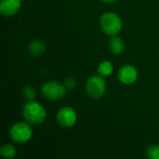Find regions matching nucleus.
Listing matches in <instances>:
<instances>
[{"mask_svg":"<svg viewBox=\"0 0 159 159\" xmlns=\"http://www.w3.org/2000/svg\"><path fill=\"white\" fill-rule=\"evenodd\" d=\"M22 115L25 120L32 125L42 124L47 117L45 108L40 103L34 101H28V102L24 104Z\"/></svg>","mask_w":159,"mask_h":159,"instance_id":"nucleus-1","label":"nucleus"},{"mask_svg":"<svg viewBox=\"0 0 159 159\" xmlns=\"http://www.w3.org/2000/svg\"><path fill=\"white\" fill-rule=\"evenodd\" d=\"M100 24L103 33L111 36H115L119 34L123 27L120 17L113 12H106L102 14L100 18Z\"/></svg>","mask_w":159,"mask_h":159,"instance_id":"nucleus-2","label":"nucleus"},{"mask_svg":"<svg viewBox=\"0 0 159 159\" xmlns=\"http://www.w3.org/2000/svg\"><path fill=\"white\" fill-rule=\"evenodd\" d=\"M33 135L31 127L25 122L15 123L9 129L10 139L17 143H24L28 142Z\"/></svg>","mask_w":159,"mask_h":159,"instance_id":"nucleus-3","label":"nucleus"},{"mask_svg":"<svg viewBox=\"0 0 159 159\" xmlns=\"http://www.w3.org/2000/svg\"><path fill=\"white\" fill-rule=\"evenodd\" d=\"M86 90L92 99L99 100L106 91V82L102 75H92L86 83Z\"/></svg>","mask_w":159,"mask_h":159,"instance_id":"nucleus-4","label":"nucleus"},{"mask_svg":"<svg viewBox=\"0 0 159 159\" xmlns=\"http://www.w3.org/2000/svg\"><path fill=\"white\" fill-rule=\"evenodd\" d=\"M41 92L45 98L50 101H57L61 99L66 92L64 85L60 84L56 81H48L42 86Z\"/></svg>","mask_w":159,"mask_h":159,"instance_id":"nucleus-5","label":"nucleus"},{"mask_svg":"<svg viewBox=\"0 0 159 159\" xmlns=\"http://www.w3.org/2000/svg\"><path fill=\"white\" fill-rule=\"evenodd\" d=\"M77 119L75 111L70 106H64L58 111L57 121L63 128L73 127Z\"/></svg>","mask_w":159,"mask_h":159,"instance_id":"nucleus-6","label":"nucleus"},{"mask_svg":"<svg viewBox=\"0 0 159 159\" xmlns=\"http://www.w3.org/2000/svg\"><path fill=\"white\" fill-rule=\"evenodd\" d=\"M138 78V72L137 69L133 65H124L120 68L118 72V79L121 83L125 85H131L133 84Z\"/></svg>","mask_w":159,"mask_h":159,"instance_id":"nucleus-7","label":"nucleus"},{"mask_svg":"<svg viewBox=\"0 0 159 159\" xmlns=\"http://www.w3.org/2000/svg\"><path fill=\"white\" fill-rule=\"evenodd\" d=\"M22 0H1L0 12L5 17L15 15L21 7Z\"/></svg>","mask_w":159,"mask_h":159,"instance_id":"nucleus-8","label":"nucleus"},{"mask_svg":"<svg viewBox=\"0 0 159 159\" xmlns=\"http://www.w3.org/2000/svg\"><path fill=\"white\" fill-rule=\"evenodd\" d=\"M46 50V44L42 40H34L28 46V51L32 56H40Z\"/></svg>","mask_w":159,"mask_h":159,"instance_id":"nucleus-9","label":"nucleus"},{"mask_svg":"<svg viewBox=\"0 0 159 159\" xmlns=\"http://www.w3.org/2000/svg\"><path fill=\"white\" fill-rule=\"evenodd\" d=\"M109 48L115 55H121L125 50V43L121 37L115 35V37L110 40Z\"/></svg>","mask_w":159,"mask_h":159,"instance_id":"nucleus-10","label":"nucleus"},{"mask_svg":"<svg viewBox=\"0 0 159 159\" xmlns=\"http://www.w3.org/2000/svg\"><path fill=\"white\" fill-rule=\"evenodd\" d=\"M113 70H114V66L112 62H110L109 61H103L98 66V72L100 75H102V77L109 76L113 73Z\"/></svg>","mask_w":159,"mask_h":159,"instance_id":"nucleus-11","label":"nucleus"},{"mask_svg":"<svg viewBox=\"0 0 159 159\" xmlns=\"http://www.w3.org/2000/svg\"><path fill=\"white\" fill-rule=\"evenodd\" d=\"M0 154L6 158H14L17 154V150L14 145L10 143H6L2 145L0 149Z\"/></svg>","mask_w":159,"mask_h":159,"instance_id":"nucleus-12","label":"nucleus"},{"mask_svg":"<svg viewBox=\"0 0 159 159\" xmlns=\"http://www.w3.org/2000/svg\"><path fill=\"white\" fill-rule=\"evenodd\" d=\"M146 156L150 159H159V145H151L146 150Z\"/></svg>","mask_w":159,"mask_h":159,"instance_id":"nucleus-13","label":"nucleus"},{"mask_svg":"<svg viewBox=\"0 0 159 159\" xmlns=\"http://www.w3.org/2000/svg\"><path fill=\"white\" fill-rule=\"evenodd\" d=\"M22 95L27 101H33L35 97V90L32 86H26L22 90Z\"/></svg>","mask_w":159,"mask_h":159,"instance_id":"nucleus-14","label":"nucleus"},{"mask_svg":"<svg viewBox=\"0 0 159 159\" xmlns=\"http://www.w3.org/2000/svg\"><path fill=\"white\" fill-rule=\"evenodd\" d=\"M64 86L67 89H73L76 86V81L73 77H68L64 80Z\"/></svg>","mask_w":159,"mask_h":159,"instance_id":"nucleus-15","label":"nucleus"},{"mask_svg":"<svg viewBox=\"0 0 159 159\" xmlns=\"http://www.w3.org/2000/svg\"><path fill=\"white\" fill-rule=\"evenodd\" d=\"M102 2H105V3H112V2H116V0H101Z\"/></svg>","mask_w":159,"mask_h":159,"instance_id":"nucleus-16","label":"nucleus"}]
</instances>
